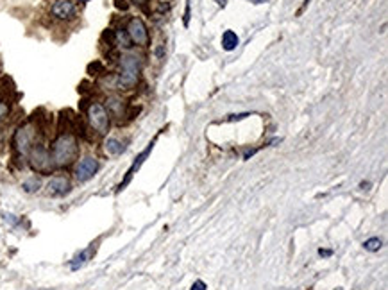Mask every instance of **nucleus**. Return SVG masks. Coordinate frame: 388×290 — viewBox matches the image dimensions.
Listing matches in <instances>:
<instances>
[{
  "mask_svg": "<svg viewBox=\"0 0 388 290\" xmlns=\"http://www.w3.org/2000/svg\"><path fill=\"white\" fill-rule=\"evenodd\" d=\"M41 186H43V183H41V178H38V176H31L22 183V188H24L25 193H36Z\"/></svg>",
  "mask_w": 388,
  "mask_h": 290,
  "instance_id": "obj_15",
  "label": "nucleus"
},
{
  "mask_svg": "<svg viewBox=\"0 0 388 290\" xmlns=\"http://www.w3.org/2000/svg\"><path fill=\"white\" fill-rule=\"evenodd\" d=\"M93 253H95V247L90 246L88 249H84V251H81L79 254H75V256H73V260L70 261V269H72V271L81 269V267L84 265V263H86V261L90 260L91 256H93Z\"/></svg>",
  "mask_w": 388,
  "mask_h": 290,
  "instance_id": "obj_12",
  "label": "nucleus"
},
{
  "mask_svg": "<svg viewBox=\"0 0 388 290\" xmlns=\"http://www.w3.org/2000/svg\"><path fill=\"white\" fill-rule=\"evenodd\" d=\"M99 169H101V163H99V160H97L95 156H84L75 165L73 176H75V179L79 183H86V181H90L99 172Z\"/></svg>",
  "mask_w": 388,
  "mask_h": 290,
  "instance_id": "obj_7",
  "label": "nucleus"
},
{
  "mask_svg": "<svg viewBox=\"0 0 388 290\" xmlns=\"http://www.w3.org/2000/svg\"><path fill=\"white\" fill-rule=\"evenodd\" d=\"M36 138H38V126L34 122H24L22 126L16 127L15 135H13V150H15L16 156H27V152L31 150L34 144H36Z\"/></svg>",
  "mask_w": 388,
  "mask_h": 290,
  "instance_id": "obj_3",
  "label": "nucleus"
},
{
  "mask_svg": "<svg viewBox=\"0 0 388 290\" xmlns=\"http://www.w3.org/2000/svg\"><path fill=\"white\" fill-rule=\"evenodd\" d=\"M72 188V183L67 176H52L47 183V193L50 197H63Z\"/></svg>",
  "mask_w": 388,
  "mask_h": 290,
  "instance_id": "obj_10",
  "label": "nucleus"
},
{
  "mask_svg": "<svg viewBox=\"0 0 388 290\" xmlns=\"http://www.w3.org/2000/svg\"><path fill=\"white\" fill-rule=\"evenodd\" d=\"M115 7L118 11H127L129 9V2L127 0H115Z\"/></svg>",
  "mask_w": 388,
  "mask_h": 290,
  "instance_id": "obj_20",
  "label": "nucleus"
},
{
  "mask_svg": "<svg viewBox=\"0 0 388 290\" xmlns=\"http://www.w3.org/2000/svg\"><path fill=\"white\" fill-rule=\"evenodd\" d=\"M50 15L58 20H72L77 15V5L73 0H56L50 7Z\"/></svg>",
  "mask_w": 388,
  "mask_h": 290,
  "instance_id": "obj_9",
  "label": "nucleus"
},
{
  "mask_svg": "<svg viewBox=\"0 0 388 290\" xmlns=\"http://www.w3.org/2000/svg\"><path fill=\"white\" fill-rule=\"evenodd\" d=\"M336 290H342V289H336Z\"/></svg>",
  "mask_w": 388,
  "mask_h": 290,
  "instance_id": "obj_30",
  "label": "nucleus"
},
{
  "mask_svg": "<svg viewBox=\"0 0 388 290\" xmlns=\"http://www.w3.org/2000/svg\"><path fill=\"white\" fill-rule=\"evenodd\" d=\"M120 73L116 75V88L122 90H131L136 86L141 72V59L136 54H124L120 56Z\"/></svg>",
  "mask_w": 388,
  "mask_h": 290,
  "instance_id": "obj_2",
  "label": "nucleus"
},
{
  "mask_svg": "<svg viewBox=\"0 0 388 290\" xmlns=\"http://www.w3.org/2000/svg\"><path fill=\"white\" fill-rule=\"evenodd\" d=\"M252 4H263V2H269V0H250Z\"/></svg>",
  "mask_w": 388,
  "mask_h": 290,
  "instance_id": "obj_27",
  "label": "nucleus"
},
{
  "mask_svg": "<svg viewBox=\"0 0 388 290\" xmlns=\"http://www.w3.org/2000/svg\"><path fill=\"white\" fill-rule=\"evenodd\" d=\"M106 72L104 65H102V61H93V63L88 65V73L90 75H102V73Z\"/></svg>",
  "mask_w": 388,
  "mask_h": 290,
  "instance_id": "obj_18",
  "label": "nucleus"
},
{
  "mask_svg": "<svg viewBox=\"0 0 388 290\" xmlns=\"http://www.w3.org/2000/svg\"><path fill=\"white\" fill-rule=\"evenodd\" d=\"M129 39L138 47H147L149 45V29L141 18L138 16H133V18L127 22V29H125Z\"/></svg>",
  "mask_w": 388,
  "mask_h": 290,
  "instance_id": "obj_6",
  "label": "nucleus"
},
{
  "mask_svg": "<svg viewBox=\"0 0 388 290\" xmlns=\"http://www.w3.org/2000/svg\"><path fill=\"white\" fill-rule=\"evenodd\" d=\"M115 45H120L122 48H131L133 47V41L129 39L125 29H118L115 31Z\"/></svg>",
  "mask_w": 388,
  "mask_h": 290,
  "instance_id": "obj_16",
  "label": "nucleus"
},
{
  "mask_svg": "<svg viewBox=\"0 0 388 290\" xmlns=\"http://www.w3.org/2000/svg\"><path fill=\"white\" fill-rule=\"evenodd\" d=\"M11 111V104L7 101H0V122L4 120L5 116L9 115Z\"/></svg>",
  "mask_w": 388,
  "mask_h": 290,
  "instance_id": "obj_19",
  "label": "nucleus"
},
{
  "mask_svg": "<svg viewBox=\"0 0 388 290\" xmlns=\"http://www.w3.org/2000/svg\"><path fill=\"white\" fill-rule=\"evenodd\" d=\"M245 116H249V113H240V115H229V118L227 120H242V118H245Z\"/></svg>",
  "mask_w": 388,
  "mask_h": 290,
  "instance_id": "obj_23",
  "label": "nucleus"
},
{
  "mask_svg": "<svg viewBox=\"0 0 388 290\" xmlns=\"http://www.w3.org/2000/svg\"><path fill=\"white\" fill-rule=\"evenodd\" d=\"M369 186H370V183H365V181H363L361 184H359V188H363V190H367Z\"/></svg>",
  "mask_w": 388,
  "mask_h": 290,
  "instance_id": "obj_26",
  "label": "nucleus"
},
{
  "mask_svg": "<svg viewBox=\"0 0 388 290\" xmlns=\"http://www.w3.org/2000/svg\"><path fill=\"white\" fill-rule=\"evenodd\" d=\"M240 45V38L238 34L235 33V31H225L224 34H222V48L224 50H227V52H231V50H235L236 47Z\"/></svg>",
  "mask_w": 388,
  "mask_h": 290,
  "instance_id": "obj_13",
  "label": "nucleus"
},
{
  "mask_svg": "<svg viewBox=\"0 0 388 290\" xmlns=\"http://www.w3.org/2000/svg\"><path fill=\"white\" fill-rule=\"evenodd\" d=\"M318 254H320V256H331V254H333V251H331V249H318Z\"/></svg>",
  "mask_w": 388,
  "mask_h": 290,
  "instance_id": "obj_24",
  "label": "nucleus"
},
{
  "mask_svg": "<svg viewBox=\"0 0 388 290\" xmlns=\"http://www.w3.org/2000/svg\"><path fill=\"white\" fill-rule=\"evenodd\" d=\"M310 2H312V0H304V4H302V9H304V7H308V4H310ZM302 9L299 11V13H302Z\"/></svg>",
  "mask_w": 388,
  "mask_h": 290,
  "instance_id": "obj_28",
  "label": "nucleus"
},
{
  "mask_svg": "<svg viewBox=\"0 0 388 290\" xmlns=\"http://www.w3.org/2000/svg\"><path fill=\"white\" fill-rule=\"evenodd\" d=\"M133 2H135L136 5H143V4H147L149 0H133Z\"/></svg>",
  "mask_w": 388,
  "mask_h": 290,
  "instance_id": "obj_25",
  "label": "nucleus"
},
{
  "mask_svg": "<svg viewBox=\"0 0 388 290\" xmlns=\"http://www.w3.org/2000/svg\"><path fill=\"white\" fill-rule=\"evenodd\" d=\"M104 150L109 156H120L125 150L124 142H120L118 138H107L104 142Z\"/></svg>",
  "mask_w": 388,
  "mask_h": 290,
  "instance_id": "obj_14",
  "label": "nucleus"
},
{
  "mask_svg": "<svg viewBox=\"0 0 388 290\" xmlns=\"http://www.w3.org/2000/svg\"><path fill=\"white\" fill-rule=\"evenodd\" d=\"M206 289H208L206 283H204L202 280H197L195 283L192 285V290H206Z\"/></svg>",
  "mask_w": 388,
  "mask_h": 290,
  "instance_id": "obj_22",
  "label": "nucleus"
},
{
  "mask_svg": "<svg viewBox=\"0 0 388 290\" xmlns=\"http://www.w3.org/2000/svg\"><path fill=\"white\" fill-rule=\"evenodd\" d=\"M154 144H156V138H154V140L150 142V144L147 145V147H145V149L141 150V152H140L138 156H136V160L133 161V165H131V167H129V170L125 172V178L122 179V183L118 184V192H120V190H124L125 186H127V184L131 183V179H133V176H135L136 172H138L140 167H141V165L145 163V160H147V158H149V154H150V152H152Z\"/></svg>",
  "mask_w": 388,
  "mask_h": 290,
  "instance_id": "obj_8",
  "label": "nucleus"
},
{
  "mask_svg": "<svg viewBox=\"0 0 388 290\" xmlns=\"http://www.w3.org/2000/svg\"><path fill=\"white\" fill-rule=\"evenodd\" d=\"M27 163L29 167L38 172V174H50L56 170L52 163V158H50V150H48L47 145H43L41 142H36V144L31 147V150L27 152Z\"/></svg>",
  "mask_w": 388,
  "mask_h": 290,
  "instance_id": "obj_4",
  "label": "nucleus"
},
{
  "mask_svg": "<svg viewBox=\"0 0 388 290\" xmlns=\"http://www.w3.org/2000/svg\"><path fill=\"white\" fill-rule=\"evenodd\" d=\"M190 13H192V5H190V0H186V9H184V27L190 25Z\"/></svg>",
  "mask_w": 388,
  "mask_h": 290,
  "instance_id": "obj_21",
  "label": "nucleus"
},
{
  "mask_svg": "<svg viewBox=\"0 0 388 290\" xmlns=\"http://www.w3.org/2000/svg\"><path fill=\"white\" fill-rule=\"evenodd\" d=\"M106 109H107V113H109V116H115V118H124V116H127V104H125V101L122 99V97L118 95H111L106 99Z\"/></svg>",
  "mask_w": 388,
  "mask_h": 290,
  "instance_id": "obj_11",
  "label": "nucleus"
},
{
  "mask_svg": "<svg viewBox=\"0 0 388 290\" xmlns=\"http://www.w3.org/2000/svg\"><path fill=\"white\" fill-rule=\"evenodd\" d=\"M363 247L367 249V251L376 253V251H379V249L383 247V240H381V238H378V237H372V238H369V240L365 242Z\"/></svg>",
  "mask_w": 388,
  "mask_h": 290,
  "instance_id": "obj_17",
  "label": "nucleus"
},
{
  "mask_svg": "<svg viewBox=\"0 0 388 290\" xmlns=\"http://www.w3.org/2000/svg\"><path fill=\"white\" fill-rule=\"evenodd\" d=\"M86 118L90 127L99 135H107V131L111 127V116L107 113L102 104L99 102H91L90 106L86 108Z\"/></svg>",
  "mask_w": 388,
  "mask_h": 290,
  "instance_id": "obj_5",
  "label": "nucleus"
},
{
  "mask_svg": "<svg viewBox=\"0 0 388 290\" xmlns=\"http://www.w3.org/2000/svg\"><path fill=\"white\" fill-rule=\"evenodd\" d=\"M77 2H81V4H86V2H90V0H77Z\"/></svg>",
  "mask_w": 388,
  "mask_h": 290,
  "instance_id": "obj_29",
  "label": "nucleus"
},
{
  "mask_svg": "<svg viewBox=\"0 0 388 290\" xmlns=\"http://www.w3.org/2000/svg\"><path fill=\"white\" fill-rule=\"evenodd\" d=\"M50 158L56 169L70 167L79 156V142L73 131H59L50 144Z\"/></svg>",
  "mask_w": 388,
  "mask_h": 290,
  "instance_id": "obj_1",
  "label": "nucleus"
}]
</instances>
